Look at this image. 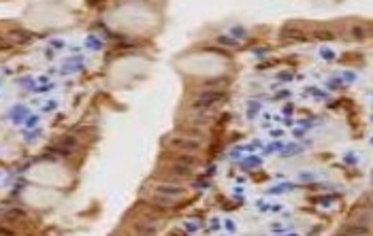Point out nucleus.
I'll use <instances>...</instances> for the list:
<instances>
[{
	"label": "nucleus",
	"mask_w": 373,
	"mask_h": 236,
	"mask_svg": "<svg viewBox=\"0 0 373 236\" xmlns=\"http://www.w3.org/2000/svg\"><path fill=\"white\" fill-rule=\"evenodd\" d=\"M169 171L173 173V175H177V177H190V175H192V168H190V166H184V164H179V162H175L173 166L169 168Z\"/></svg>",
	"instance_id": "nucleus-4"
},
{
	"label": "nucleus",
	"mask_w": 373,
	"mask_h": 236,
	"mask_svg": "<svg viewBox=\"0 0 373 236\" xmlns=\"http://www.w3.org/2000/svg\"><path fill=\"white\" fill-rule=\"evenodd\" d=\"M175 162H179V164H184V166H190V168H194L196 164H198V160L196 158H192V155H179V158H175Z\"/></svg>",
	"instance_id": "nucleus-6"
},
{
	"label": "nucleus",
	"mask_w": 373,
	"mask_h": 236,
	"mask_svg": "<svg viewBox=\"0 0 373 236\" xmlns=\"http://www.w3.org/2000/svg\"><path fill=\"white\" fill-rule=\"evenodd\" d=\"M224 98H226V96H224V92H205V94H200V96L196 98V102L192 105V109L207 113V109H214V107H216V102L224 100Z\"/></svg>",
	"instance_id": "nucleus-1"
},
{
	"label": "nucleus",
	"mask_w": 373,
	"mask_h": 236,
	"mask_svg": "<svg viewBox=\"0 0 373 236\" xmlns=\"http://www.w3.org/2000/svg\"><path fill=\"white\" fill-rule=\"evenodd\" d=\"M154 192L158 194V196H165V198H181L186 194V190L181 185H173V183H156V187H154Z\"/></svg>",
	"instance_id": "nucleus-3"
},
{
	"label": "nucleus",
	"mask_w": 373,
	"mask_h": 236,
	"mask_svg": "<svg viewBox=\"0 0 373 236\" xmlns=\"http://www.w3.org/2000/svg\"><path fill=\"white\" fill-rule=\"evenodd\" d=\"M282 36H284V39H294V41H303L305 39V34L301 30H296V28H286V30L282 32Z\"/></svg>",
	"instance_id": "nucleus-5"
},
{
	"label": "nucleus",
	"mask_w": 373,
	"mask_h": 236,
	"mask_svg": "<svg viewBox=\"0 0 373 236\" xmlns=\"http://www.w3.org/2000/svg\"><path fill=\"white\" fill-rule=\"evenodd\" d=\"M17 217H24V211H20V209H13V211H9V213L5 215V219H17Z\"/></svg>",
	"instance_id": "nucleus-9"
},
{
	"label": "nucleus",
	"mask_w": 373,
	"mask_h": 236,
	"mask_svg": "<svg viewBox=\"0 0 373 236\" xmlns=\"http://www.w3.org/2000/svg\"><path fill=\"white\" fill-rule=\"evenodd\" d=\"M169 147H173L177 151H188V153H194V151H198L200 147H203V143H200L198 138L181 136V138H171L169 140Z\"/></svg>",
	"instance_id": "nucleus-2"
},
{
	"label": "nucleus",
	"mask_w": 373,
	"mask_h": 236,
	"mask_svg": "<svg viewBox=\"0 0 373 236\" xmlns=\"http://www.w3.org/2000/svg\"><path fill=\"white\" fill-rule=\"evenodd\" d=\"M343 234H367L365 228H343Z\"/></svg>",
	"instance_id": "nucleus-10"
},
{
	"label": "nucleus",
	"mask_w": 373,
	"mask_h": 236,
	"mask_svg": "<svg viewBox=\"0 0 373 236\" xmlns=\"http://www.w3.org/2000/svg\"><path fill=\"white\" fill-rule=\"evenodd\" d=\"M62 145H64L66 149H69V147L75 149V147H77V140H75V138H66V140H62Z\"/></svg>",
	"instance_id": "nucleus-11"
},
{
	"label": "nucleus",
	"mask_w": 373,
	"mask_h": 236,
	"mask_svg": "<svg viewBox=\"0 0 373 236\" xmlns=\"http://www.w3.org/2000/svg\"><path fill=\"white\" fill-rule=\"evenodd\" d=\"M352 34L356 36V39H365V36L369 34V28H354Z\"/></svg>",
	"instance_id": "nucleus-7"
},
{
	"label": "nucleus",
	"mask_w": 373,
	"mask_h": 236,
	"mask_svg": "<svg viewBox=\"0 0 373 236\" xmlns=\"http://www.w3.org/2000/svg\"><path fill=\"white\" fill-rule=\"evenodd\" d=\"M313 34L318 36V39H335V34L331 30H315Z\"/></svg>",
	"instance_id": "nucleus-8"
}]
</instances>
